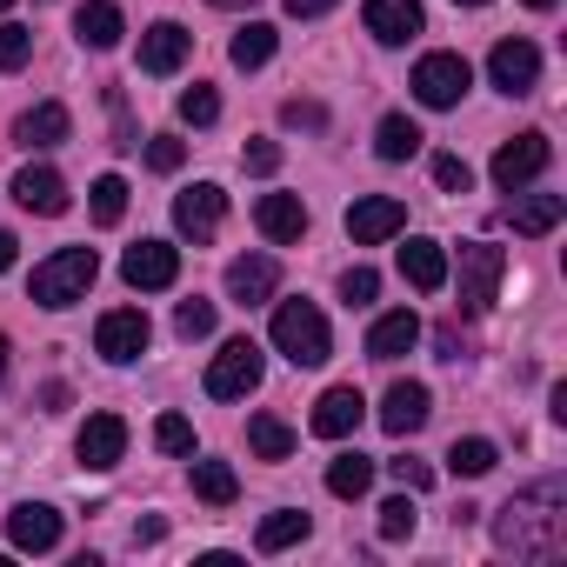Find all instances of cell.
<instances>
[{"mask_svg": "<svg viewBox=\"0 0 567 567\" xmlns=\"http://www.w3.org/2000/svg\"><path fill=\"white\" fill-rule=\"evenodd\" d=\"M374 154H381V161H414V154H421V127H414L408 114H388V121L374 127Z\"/></svg>", "mask_w": 567, "mask_h": 567, "instance_id": "1f68e13d", "label": "cell"}, {"mask_svg": "<svg viewBox=\"0 0 567 567\" xmlns=\"http://www.w3.org/2000/svg\"><path fill=\"white\" fill-rule=\"evenodd\" d=\"M408 534H414V494L381 501V540H408Z\"/></svg>", "mask_w": 567, "mask_h": 567, "instance_id": "74e56055", "label": "cell"}, {"mask_svg": "<svg viewBox=\"0 0 567 567\" xmlns=\"http://www.w3.org/2000/svg\"><path fill=\"white\" fill-rule=\"evenodd\" d=\"M28 54H34V34L8 21V28H0V68H8V74H14V68H28Z\"/></svg>", "mask_w": 567, "mask_h": 567, "instance_id": "60d3db41", "label": "cell"}, {"mask_svg": "<svg viewBox=\"0 0 567 567\" xmlns=\"http://www.w3.org/2000/svg\"><path fill=\"white\" fill-rule=\"evenodd\" d=\"M41 408H48V414H54V408H68V388H61V381H48V388H41Z\"/></svg>", "mask_w": 567, "mask_h": 567, "instance_id": "7dc6e473", "label": "cell"}, {"mask_svg": "<svg viewBox=\"0 0 567 567\" xmlns=\"http://www.w3.org/2000/svg\"><path fill=\"white\" fill-rule=\"evenodd\" d=\"M427 414H434V394H427L421 381H394V388H388V401H381V427H388L394 441L421 434V427H427Z\"/></svg>", "mask_w": 567, "mask_h": 567, "instance_id": "5bb4252c", "label": "cell"}, {"mask_svg": "<svg viewBox=\"0 0 567 567\" xmlns=\"http://www.w3.org/2000/svg\"><path fill=\"white\" fill-rule=\"evenodd\" d=\"M187 48H194V34H187L181 21H154V28L141 34V74H181Z\"/></svg>", "mask_w": 567, "mask_h": 567, "instance_id": "2e32d148", "label": "cell"}, {"mask_svg": "<svg viewBox=\"0 0 567 567\" xmlns=\"http://www.w3.org/2000/svg\"><path fill=\"white\" fill-rule=\"evenodd\" d=\"M254 220H260V234H267V240H280V247L308 234V207H301V194H260Z\"/></svg>", "mask_w": 567, "mask_h": 567, "instance_id": "7402d4cb", "label": "cell"}, {"mask_svg": "<svg viewBox=\"0 0 567 567\" xmlns=\"http://www.w3.org/2000/svg\"><path fill=\"white\" fill-rule=\"evenodd\" d=\"M8 267H14V234L0 227V274H8Z\"/></svg>", "mask_w": 567, "mask_h": 567, "instance_id": "c3c4849f", "label": "cell"}, {"mask_svg": "<svg viewBox=\"0 0 567 567\" xmlns=\"http://www.w3.org/2000/svg\"><path fill=\"white\" fill-rule=\"evenodd\" d=\"M274 41H280V34H274L267 21H247V28L234 34V48H227V61H234L240 74H254V68H267V61H274Z\"/></svg>", "mask_w": 567, "mask_h": 567, "instance_id": "83f0119b", "label": "cell"}, {"mask_svg": "<svg viewBox=\"0 0 567 567\" xmlns=\"http://www.w3.org/2000/svg\"><path fill=\"white\" fill-rule=\"evenodd\" d=\"M254 388H260V348L240 334V341H227V348L214 354L207 394H214V401H240V394H254Z\"/></svg>", "mask_w": 567, "mask_h": 567, "instance_id": "ba28073f", "label": "cell"}, {"mask_svg": "<svg viewBox=\"0 0 567 567\" xmlns=\"http://www.w3.org/2000/svg\"><path fill=\"white\" fill-rule=\"evenodd\" d=\"M467 87H474V68L461 54H421V68H414V101L421 107H461Z\"/></svg>", "mask_w": 567, "mask_h": 567, "instance_id": "5b68a950", "label": "cell"}, {"mask_svg": "<svg viewBox=\"0 0 567 567\" xmlns=\"http://www.w3.org/2000/svg\"><path fill=\"white\" fill-rule=\"evenodd\" d=\"M87 207H94L101 227H114V220L127 214V181H121V174H101V181L87 187Z\"/></svg>", "mask_w": 567, "mask_h": 567, "instance_id": "836d02e7", "label": "cell"}, {"mask_svg": "<svg viewBox=\"0 0 567 567\" xmlns=\"http://www.w3.org/2000/svg\"><path fill=\"white\" fill-rule=\"evenodd\" d=\"M68 134H74V121H68L61 101H41V107H28V114L14 121V141H21V147H61Z\"/></svg>", "mask_w": 567, "mask_h": 567, "instance_id": "cb8c5ba5", "label": "cell"}, {"mask_svg": "<svg viewBox=\"0 0 567 567\" xmlns=\"http://www.w3.org/2000/svg\"><path fill=\"white\" fill-rule=\"evenodd\" d=\"M494 467H501V447L481 441V434H467V441L447 447V474H461V481H481V474H494Z\"/></svg>", "mask_w": 567, "mask_h": 567, "instance_id": "f1b7e54d", "label": "cell"}, {"mask_svg": "<svg viewBox=\"0 0 567 567\" xmlns=\"http://www.w3.org/2000/svg\"><path fill=\"white\" fill-rule=\"evenodd\" d=\"M487 81H494L507 101L534 94V81H540V48H534V41H501V48L487 54Z\"/></svg>", "mask_w": 567, "mask_h": 567, "instance_id": "9c48e42d", "label": "cell"}, {"mask_svg": "<svg viewBox=\"0 0 567 567\" xmlns=\"http://www.w3.org/2000/svg\"><path fill=\"white\" fill-rule=\"evenodd\" d=\"M121 8H114V0H81V14H74V34L94 48V54H107V48H121Z\"/></svg>", "mask_w": 567, "mask_h": 567, "instance_id": "d4e9b609", "label": "cell"}, {"mask_svg": "<svg viewBox=\"0 0 567 567\" xmlns=\"http://www.w3.org/2000/svg\"><path fill=\"white\" fill-rule=\"evenodd\" d=\"M174 334H181V341H207V334H214V301H200V295L181 301V308H174Z\"/></svg>", "mask_w": 567, "mask_h": 567, "instance_id": "d590c367", "label": "cell"}, {"mask_svg": "<svg viewBox=\"0 0 567 567\" xmlns=\"http://www.w3.org/2000/svg\"><path fill=\"white\" fill-rule=\"evenodd\" d=\"M414 341H421L414 308H394V315H381V321L368 328V354H374V361H401V354H414Z\"/></svg>", "mask_w": 567, "mask_h": 567, "instance_id": "603a6c76", "label": "cell"}, {"mask_svg": "<svg viewBox=\"0 0 567 567\" xmlns=\"http://www.w3.org/2000/svg\"><path fill=\"white\" fill-rule=\"evenodd\" d=\"M280 121H288V127H328V107L321 101H288V107H280Z\"/></svg>", "mask_w": 567, "mask_h": 567, "instance_id": "ee69618b", "label": "cell"}, {"mask_svg": "<svg viewBox=\"0 0 567 567\" xmlns=\"http://www.w3.org/2000/svg\"><path fill=\"white\" fill-rule=\"evenodd\" d=\"M408 227V207L394 200V194H361L354 207H348V234H354V247H381V240H394Z\"/></svg>", "mask_w": 567, "mask_h": 567, "instance_id": "30bf717a", "label": "cell"}, {"mask_svg": "<svg viewBox=\"0 0 567 567\" xmlns=\"http://www.w3.org/2000/svg\"><path fill=\"white\" fill-rule=\"evenodd\" d=\"M361 21H368V34H374L381 48H401V41H414V34L427 28L421 0H368V8H361Z\"/></svg>", "mask_w": 567, "mask_h": 567, "instance_id": "4fadbf2b", "label": "cell"}, {"mask_svg": "<svg viewBox=\"0 0 567 567\" xmlns=\"http://www.w3.org/2000/svg\"><path fill=\"white\" fill-rule=\"evenodd\" d=\"M14 200H21L28 214H48V220H54V214H68V181H61L54 167H21V174H14Z\"/></svg>", "mask_w": 567, "mask_h": 567, "instance_id": "44dd1931", "label": "cell"}, {"mask_svg": "<svg viewBox=\"0 0 567 567\" xmlns=\"http://www.w3.org/2000/svg\"><path fill=\"white\" fill-rule=\"evenodd\" d=\"M274 288H280V267H274L267 254H240V260L227 267V295H234L240 308H260V301H274Z\"/></svg>", "mask_w": 567, "mask_h": 567, "instance_id": "ac0fdd59", "label": "cell"}, {"mask_svg": "<svg viewBox=\"0 0 567 567\" xmlns=\"http://www.w3.org/2000/svg\"><path fill=\"white\" fill-rule=\"evenodd\" d=\"M220 214H227V194L214 181H194L187 194H174V227L187 240H214L220 234Z\"/></svg>", "mask_w": 567, "mask_h": 567, "instance_id": "7c38bea8", "label": "cell"}, {"mask_svg": "<svg viewBox=\"0 0 567 567\" xmlns=\"http://www.w3.org/2000/svg\"><path fill=\"white\" fill-rule=\"evenodd\" d=\"M547 161H554V141H547V134H514V141H501V154H494V187H501V194H520L527 181L547 174Z\"/></svg>", "mask_w": 567, "mask_h": 567, "instance_id": "8992f818", "label": "cell"}, {"mask_svg": "<svg viewBox=\"0 0 567 567\" xmlns=\"http://www.w3.org/2000/svg\"><path fill=\"white\" fill-rule=\"evenodd\" d=\"M174 107H181V121H187V127H214V121H220V94H214L207 81H194Z\"/></svg>", "mask_w": 567, "mask_h": 567, "instance_id": "e575fe53", "label": "cell"}, {"mask_svg": "<svg viewBox=\"0 0 567 567\" xmlns=\"http://www.w3.org/2000/svg\"><path fill=\"white\" fill-rule=\"evenodd\" d=\"M247 447H254L260 461H288V454H295V427L280 421V414H254V421H247Z\"/></svg>", "mask_w": 567, "mask_h": 567, "instance_id": "4316f807", "label": "cell"}, {"mask_svg": "<svg viewBox=\"0 0 567 567\" xmlns=\"http://www.w3.org/2000/svg\"><path fill=\"white\" fill-rule=\"evenodd\" d=\"M154 447H161V454H194V421L161 414V421H154Z\"/></svg>", "mask_w": 567, "mask_h": 567, "instance_id": "8d00e7d4", "label": "cell"}, {"mask_svg": "<svg viewBox=\"0 0 567 567\" xmlns=\"http://www.w3.org/2000/svg\"><path fill=\"white\" fill-rule=\"evenodd\" d=\"M147 341H154V328H147V315H141V308H114V315H101V328H94V354H101V361H114V368L141 361V354H147Z\"/></svg>", "mask_w": 567, "mask_h": 567, "instance_id": "52a82bcc", "label": "cell"}, {"mask_svg": "<svg viewBox=\"0 0 567 567\" xmlns=\"http://www.w3.org/2000/svg\"><path fill=\"white\" fill-rule=\"evenodd\" d=\"M434 181H441L447 194H467V181H474V174H467V161H461V154H434Z\"/></svg>", "mask_w": 567, "mask_h": 567, "instance_id": "b9f144b4", "label": "cell"}, {"mask_svg": "<svg viewBox=\"0 0 567 567\" xmlns=\"http://www.w3.org/2000/svg\"><path fill=\"white\" fill-rule=\"evenodd\" d=\"M527 8H554V0H527Z\"/></svg>", "mask_w": 567, "mask_h": 567, "instance_id": "f5cc1de1", "label": "cell"}, {"mask_svg": "<svg viewBox=\"0 0 567 567\" xmlns=\"http://www.w3.org/2000/svg\"><path fill=\"white\" fill-rule=\"evenodd\" d=\"M0 374H8V334H0Z\"/></svg>", "mask_w": 567, "mask_h": 567, "instance_id": "681fc988", "label": "cell"}, {"mask_svg": "<svg viewBox=\"0 0 567 567\" xmlns=\"http://www.w3.org/2000/svg\"><path fill=\"white\" fill-rule=\"evenodd\" d=\"M8 540H14L21 554H48V547L61 540V514L41 507V501H21V507L8 514Z\"/></svg>", "mask_w": 567, "mask_h": 567, "instance_id": "d6986e66", "label": "cell"}, {"mask_svg": "<svg viewBox=\"0 0 567 567\" xmlns=\"http://www.w3.org/2000/svg\"><path fill=\"white\" fill-rule=\"evenodd\" d=\"M181 161H187V141H174V134H154L147 141V167L154 174H181Z\"/></svg>", "mask_w": 567, "mask_h": 567, "instance_id": "ab89813d", "label": "cell"}, {"mask_svg": "<svg viewBox=\"0 0 567 567\" xmlns=\"http://www.w3.org/2000/svg\"><path fill=\"white\" fill-rule=\"evenodd\" d=\"M401 274H408V288H421V295H441V288H447V247L414 234V240L401 247Z\"/></svg>", "mask_w": 567, "mask_h": 567, "instance_id": "ffe728a7", "label": "cell"}, {"mask_svg": "<svg viewBox=\"0 0 567 567\" xmlns=\"http://www.w3.org/2000/svg\"><path fill=\"white\" fill-rule=\"evenodd\" d=\"M81 467H94V474H107V467H121V454H127V421L121 414H87V427H81Z\"/></svg>", "mask_w": 567, "mask_h": 567, "instance_id": "9a60e30c", "label": "cell"}, {"mask_svg": "<svg viewBox=\"0 0 567 567\" xmlns=\"http://www.w3.org/2000/svg\"><path fill=\"white\" fill-rule=\"evenodd\" d=\"M494 547L514 560H554L567 547V487L560 481H534L527 494H514L494 514Z\"/></svg>", "mask_w": 567, "mask_h": 567, "instance_id": "6da1fadb", "label": "cell"}, {"mask_svg": "<svg viewBox=\"0 0 567 567\" xmlns=\"http://www.w3.org/2000/svg\"><path fill=\"white\" fill-rule=\"evenodd\" d=\"M121 274H127V288L154 295V288H174V280H181V254L167 240H141V247L121 254Z\"/></svg>", "mask_w": 567, "mask_h": 567, "instance_id": "8fae6325", "label": "cell"}, {"mask_svg": "<svg viewBox=\"0 0 567 567\" xmlns=\"http://www.w3.org/2000/svg\"><path fill=\"white\" fill-rule=\"evenodd\" d=\"M388 467H394V481H401L408 494H427V487H434V467H427V461H408V454H401V461H388Z\"/></svg>", "mask_w": 567, "mask_h": 567, "instance_id": "7bdbcfd3", "label": "cell"}, {"mask_svg": "<svg viewBox=\"0 0 567 567\" xmlns=\"http://www.w3.org/2000/svg\"><path fill=\"white\" fill-rule=\"evenodd\" d=\"M308 527H315L308 514H295V507H280V514H267V520H260L254 547H260V554H280V547H295V540H308Z\"/></svg>", "mask_w": 567, "mask_h": 567, "instance_id": "4dcf8cb0", "label": "cell"}, {"mask_svg": "<svg viewBox=\"0 0 567 567\" xmlns=\"http://www.w3.org/2000/svg\"><path fill=\"white\" fill-rule=\"evenodd\" d=\"M454 8H487V0H454Z\"/></svg>", "mask_w": 567, "mask_h": 567, "instance_id": "f907efd6", "label": "cell"}, {"mask_svg": "<svg viewBox=\"0 0 567 567\" xmlns=\"http://www.w3.org/2000/svg\"><path fill=\"white\" fill-rule=\"evenodd\" d=\"M361 421H368L361 388H328V394L315 401V434H321V441H348Z\"/></svg>", "mask_w": 567, "mask_h": 567, "instance_id": "e0dca14e", "label": "cell"}, {"mask_svg": "<svg viewBox=\"0 0 567 567\" xmlns=\"http://www.w3.org/2000/svg\"><path fill=\"white\" fill-rule=\"evenodd\" d=\"M501 274H507V247H494V240H467L461 247V308L467 315H487L494 308Z\"/></svg>", "mask_w": 567, "mask_h": 567, "instance_id": "277c9868", "label": "cell"}, {"mask_svg": "<svg viewBox=\"0 0 567 567\" xmlns=\"http://www.w3.org/2000/svg\"><path fill=\"white\" fill-rule=\"evenodd\" d=\"M194 494H200L207 507H227V501L240 494V474H234L227 461H194Z\"/></svg>", "mask_w": 567, "mask_h": 567, "instance_id": "d6a6232c", "label": "cell"}, {"mask_svg": "<svg viewBox=\"0 0 567 567\" xmlns=\"http://www.w3.org/2000/svg\"><path fill=\"white\" fill-rule=\"evenodd\" d=\"M94 274H101V260H94V247H61V254H48L41 267H34V301L41 308H74L87 288H94Z\"/></svg>", "mask_w": 567, "mask_h": 567, "instance_id": "3957f363", "label": "cell"}, {"mask_svg": "<svg viewBox=\"0 0 567 567\" xmlns=\"http://www.w3.org/2000/svg\"><path fill=\"white\" fill-rule=\"evenodd\" d=\"M214 8H247V0H214Z\"/></svg>", "mask_w": 567, "mask_h": 567, "instance_id": "816d5d0a", "label": "cell"}, {"mask_svg": "<svg viewBox=\"0 0 567 567\" xmlns=\"http://www.w3.org/2000/svg\"><path fill=\"white\" fill-rule=\"evenodd\" d=\"M274 348L288 354L295 368H321L334 354V334H328V315L315 301H280L274 308Z\"/></svg>", "mask_w": 567, "mask_h": 567, "instance_id": "7a4b0ae2", "label": "cell"}, {"mask_svg": "<svg viewBox=\"0 0 567 567\" xmlns=\"http://www.w3.org/2000/svg\"><path fill=\"white\" fill-rule=\"evenodd\" d=\"M328 8H334V0H288L295 21H315V14H328Z\"/></svg>", "mask_w": 567, "mask_h": 567, "instance_id": "bcb514c9", "label": "cell"}, {"mask_svg": "<svg viewBox=\"0 0 567 567\" xmlns=\"http://www.w3.org/2000/svg\"><path fill=\"white\" fill-rule=\"evenodd\" d=\"M374 295H381V274H374V267H348V274H341V301H348V308H368Z\"/></svg>", "mask_w": 567, "mask_h": 567, "instance_id": "f35d334b", "label": "cell"}, {"mask_svg": "<svg viewBox=\"0 0 567 567\" xmlns=\"http://www.w3.org/2000/svg\"><path fill=\"white\" fill-rule=\"evenodd\" d=\"M240 161H247V174H274V167H280V147H274V141H247Z\"/></svg>", "mask_w": 567, "mask_h": 567, "instance_id": "f6af8a7d", "label": "cell"}, {"mask_svg": "<svg viewBox=\"0 0 567 567\" xmlns=\"http://www.w3.org/2000/svg\"><path fill=\"white\" fill-rule=\"evenodd\" d=\"M560 214H567V200H560V194H527V200H514V207H507L514 234H527V240L554 234V227H560Z\"/></svg>", "mask_w": 567, "mask_h": 567, "instance_id": "484cf974", "label": "cell"}, {"mask_svg": "<svg viewBox=\"0 0 567 567\" xmlns=\"http://www.w3.org/2000/svg\"><path fill=\"white\" fill-rule=\"evenodd\" d=\"M8 8H14V0H0V14H8Z\"/></svg>", "mask_w": 567, "mask_h": 567, "instance_id": "db71d44e", "label": "cell"}, {"mask_svg": "<svg viewBox=\"0 0 567 567\" xmlns=\"http://www.w3.org/2000/svg\"><path fill=\"white\" fill-rule=\"evenodd\" d=\"M368 487H374V461H368V454H334V461H328V494L361 501Z\"/></svg>", "mask_w": 567, "mask_h": 567, "instance_id": "f546056e", "label": "cell"}]
</instances>
